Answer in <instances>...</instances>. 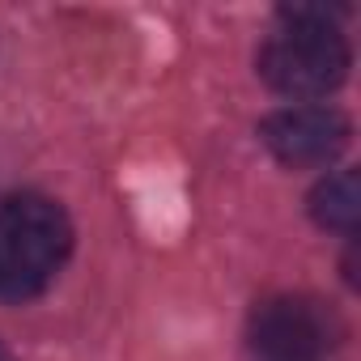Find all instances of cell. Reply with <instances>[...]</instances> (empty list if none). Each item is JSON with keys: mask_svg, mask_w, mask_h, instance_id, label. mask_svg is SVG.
I'll use <instances>...</instances> for the list:
<instances>
[{"mask_svg": "<svg viewBox=\"0 0 361 361\" xmlns=\"http://www.w3.org/2000/svg\"><path fill=\"white\" fill-rule=\"evenodd\" d=\"M336 340V314L306 293L264 298L247 319V361H327Z\"/></svg>", "mask_w": 361, "mask_h": 361, "instance_id": "3957f363", "label": "cell"}, {"mask_svg": "<svg viewBox=\"0 0 361 361\" xmlns=\"http://www.w3.org/2000/svg\"><path fill=\"white\" fill-rule=\"evenodd\" d=\"M0 361H9V353H5V348H0Z\"/></svg>", "mask_w": 361, "mask_h": 361, "instance_id": "8992f818", "label": "cell"}, {"mask_svg": "<svg viewBox=\"0 0 361 361\" xmlns=\"http://www.w3.org/2000/svg\"><path fill=\"white\" fill-rule=\"evenodd\" d=\"M306 204H310L314 226L336 230V234H353L357 221H361V178H357V170H336V174H327L323 183L310 192Z\"/></svg>", "mask_w": 361, "mask_h": 361, "instance_id": "5b68a950", "label": "cell"}, {"mask_svg": "<svg viewBox=\"0 0 361 361\" xmlns=\"http://www.w3.org/2000/svg\"><path fill=\"white\" fill-rule=\"evenodd\" d=\"M348 136H353V128L336 106H289L259 123L264 149L289 170L327 166L331 157H340Z\"/></svg>", "mask_w": 361, "mask_h": 361, "instance_id": "277c9868", "label": "cell"}, {"mask_svg": "<svg viewBox=\"0 0 361 361\" xmlns=\"http://www.w3.org/2000/svg\"><path fill=\"white\" fill-rule=\"evenodd\" d=\"M344 9L323 5H285L281 30L259 51V77L285 98H327L344 85L353 51L336 26Z\"/></svg>", "mask_w": 361, "mask_h": 361, "instance_id": "6da1fadb", "label": "cell"}, {"mask_svg": "<svg viewBox=\"0 0 361 361\" xmlns=\"http://www.w3.org/2000/svg\"><path fill=\"white\" fill-rule=\"evenodd\" d=\"M73 251V221L47 196L0 204V302L39 298Z\"/></svg>", "mask_w": 361, "mask_h": 361, "instance_id": "7a4b0ae2", "label": "cell"}]
</instances>
